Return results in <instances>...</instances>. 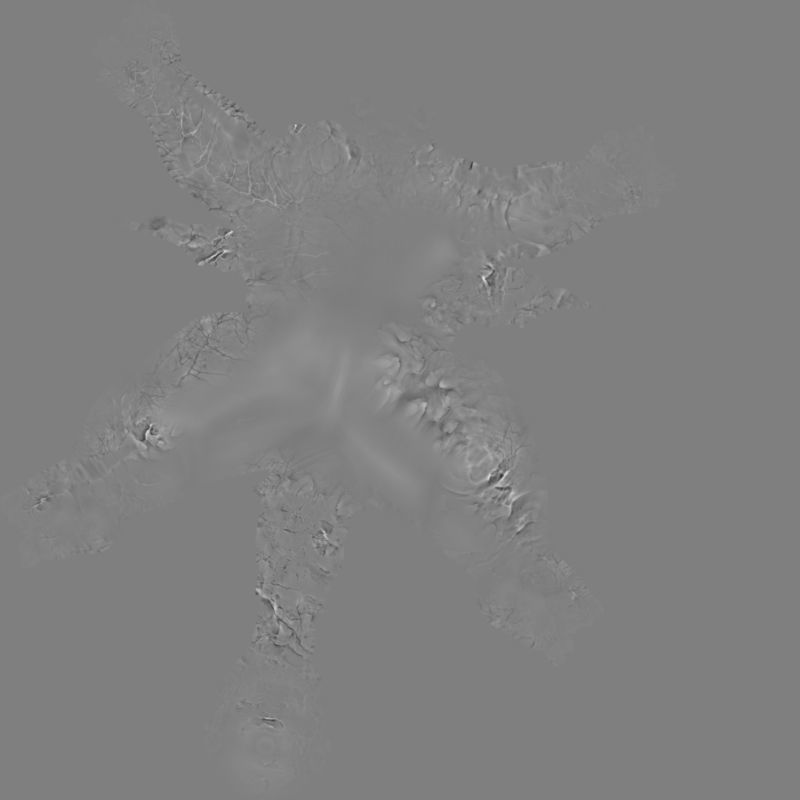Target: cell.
<instances>
[{
	"label": "cell",
	"instance_id": "obj_1",
	"mask_svg": "<svg viewBox=\"0 0 800 800\" xmlns=\"http://www.w3.org/2000/svg\"><path fill=\"white\" fill-rule=\"evenodd\" d=\"M248 671L235 700L248 766L242 792L286 796L299 792L325 757L324 708L320 689L296 671ZM247 675V674H246Z\"/></svg>",
	"mask_w": 800,
	"mask_h": 800
}]
</instances>
